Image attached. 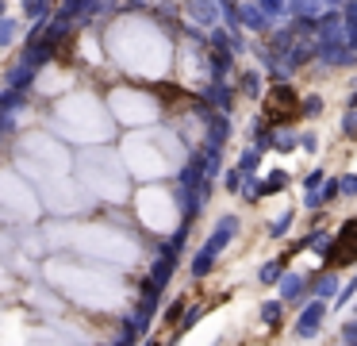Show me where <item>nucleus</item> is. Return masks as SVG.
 <instances>
[{
	"mask_svg": "<svg viewBox=\"0 0 357 346\" xmlns=\"http://www.w3.org/2000/svg\"><path fill=\"white\" fill-rule=\"evenodd\" d=\"M300 115V100H296L292 89H273L269 100H265V120L269 123H292Z\"/></svg>",
	"mask_w": 357,
	"mask_h": 346,
	"instance_id": "1",
	"label": "nucleus"
},
{
	"mask_svg": "<svg viewBox=\"0 0 357 346\" xmlns=\"http://www.w3.org/2000/svg\"><path fill=\"white\" fill-rule=\"evenodd\" d=\"M357 261V219H349L342 227L338 243L331 246V266H354Z\"/></svg>",
	"mask_w": 357,
	"mask_h": 346,
	"instance_id": "2",
	"label": "nucleus"
}]
</instances>
